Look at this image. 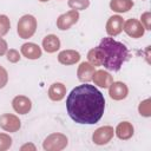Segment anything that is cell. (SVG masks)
<instances>
[{
	"label": "cell",
	"mask_w": 151,
	"mask_h": 151,
	"mask_svg": "<svg viewBox=\"0 0 151 151\" xmlns=\"http://www.w3.org/2000/svg\"><path fill=\"white\" fill-rule=\"evenodd\" d=\"M66 110L70 118L77 124L92 125L98 123L104 114L105 98L94 85L81 84L67 96Z\"/></svg>",
	"instance_id": "1"
},
{
	"label": "cell",
	"mask_w": 151,
	"mask_h": 151,
	"mask_svg": "<svg viewBox=\"0 0 151 151\" xmlns=\"http://www.w3.org/2000/svg\"><path fill=\"white\" fill-rule=\"evenodd\" d=\"M93 53L98 64L113 72L119 71L123 64L129 59L127 47L123 42L117 41L110 37L103 38L99 45L93 50Z\"/></svg>",
	"instance_id": "2"
},
{
	"label": "cell",
	"mask_w": 151,
	"mask_h": 151,
	"mask_svg": "<svg viewBox=\"0 0 151 151\" xmlns=\"http://www.w3.org/2000/svg\"><path fill=\"white\" fill-rule=\"evenodd\" d=\"M44 46H45V50H46V51L52 52V51H54L55 48H58L59 41H58V39H57L55 37H53V35H51V38H50V37H46V39L44 40Z\"/></svg>",
	"instance_id": "3"
}]
</instances>
